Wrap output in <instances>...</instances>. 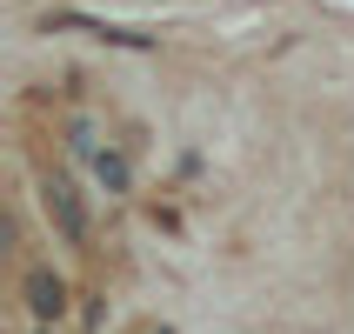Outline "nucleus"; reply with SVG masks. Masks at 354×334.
<instances>
[{"instance_id": "obj_1", "label": "nucleus", "mask_w": 354, "mask_h": 334, "mask_svg": "<svg viewBox=\"0 0 354 334\" xmlns=\"http://www.w3.org/2000/svg\"><path fill=\"white\" fill-rule=\"evenodd\" d=\"M40 207H47V221L60 228V241H67V248H87V241H94L87 201H80V187H74L67 174H47V180H40Z\"/></svg>"}, {"instance_id": "obj_2", "label": "nucleus", "mask_w": 354, "mask_h": 334, "mask_svg": "<svg viewBox=\"0 0 354 334\" xmlns=\"http://www.w3.org/2000/svg\"><path fill=\"white\" fill-rule=\"evenodd\" d=\"M20 301H27V315H34V321H60V315H67V281H60L54 268H27Z\"/></svg>"}, {"instance_id": "obj_3", "label": "nucleus", "mask_w": 354, "mask_h": 334, "mask_svg": "<svg viewBox=\"0 0 354 334\" xmlns=\"http://www.w3.org/2000/svg\"><path fill=\"white\" fill-rule=\"evenodd\" d=\"M87 167H94V180H100V187H107L114 201H127V194H134V160L120 154V147H100Z\"/></svg>"}, {"instance_id": "obj_4", "label": "nucleus", "mask_w": 354, "mask_h": 334, "mask_svg": "<svg viewBox=\"0 0 354 334\" xmlns=\"http://www.w3.org/2000/svg\"><path fill=\"white\" fill-rule=\"evenodd\" d=\"M60 147L74 160H94L100 154V134H94V120H67V134H60Z\"/></svg>"}, {"instance_id": "obj_5", "label": "nucleus", "mask_w": 354, "mask_h": 334, "mask_svg": "<svg viewBox=\"0 0 354 334\" xmlns=\"http://www.w3.org/2000/svg\"><path fill=\"white\" fill-rule=\"evenodd\" d=\"M160 334H167V328H160Z\"/></svg>"}, {"instance_id": "obj_6", "label": "nucleus", "mask_w": 354, "mask_h": 334, "mask_svg": "<svg viewBox=\"0 0 354 334\" xmlns=\"http://www.w3.org/2000/svg\"><path fill=\"white\" fill-rule=\"evenodd\" d=\"M40 334H47V328H40Z\"/></svg>"}]
</instances>
